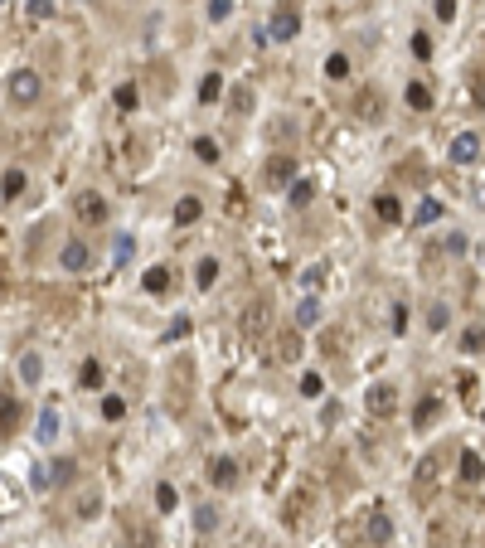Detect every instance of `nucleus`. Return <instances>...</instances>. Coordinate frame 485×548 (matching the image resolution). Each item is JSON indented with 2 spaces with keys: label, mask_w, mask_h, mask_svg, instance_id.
<instances>
[{
  "label": "nucleus",
  "mask_w": 485,
  "mask_h": 548,
  "mask_svg": "<svg viewBox=\"0 0 485 548\" xmlns=\"http://www.w3.org/2000/svg\"><path fill=\"white\" fill-rule=\"evenodd\" d=\"M25 170H20V165H10V170H5V180H0V194H5V204H15V199H20V194H25Z\"/></svg>",
  "instance_id": "nucleus-12"
},
{
  "label": "nucleus",
  "mask_w": 485,
  "mask_h": 548,
  "mask_svg": "<svg viewBox=\"0 0 485 548\" xmlns=\"http://www.w3.org/2000/svg\"><path fill=\"white\" fill-rule=\"evenodd\" d=\"M87 262H92V252H87L82 238H68V243L58 247V267H63V272H82Z\"/></svg>",
  "instance_id": "nucleus-7"
},
{
  "label": "nucleus",
  "mask_w": 485,
  "mask_h": 548,
  "mask_svg": "<svg viewBox=\"0 0 485 548\" xmlns=\"http://www.w3.org/2000/svg\"><path fill=\"white\" fill-rule=\"evenodd\" d=\"M218 272H223V267H218V257H204V262L194 267V286H199V291H209V286L218 281Z\"/></svg>",
  "instance_id": "nucleus-13"
},
{
  "label": "nucleus",
  "mask_w": 485,
  "mask_h": 548,
  "mask_svg": "<svg viewBox=\"0 0 485 548\" xmlns=\"http://www.w3.org/2000/svg\"><path fill=\"white\" fill-rule=\"evenodd\" d=\"M292 175H297V161H292V156H272V165H267L272 185H287V190H292V185H297Z\"/></svg>",
  "instance_id": "nucleus-11"
},
{
  "label": "nucleus",
  "mask_w": 485,
  "mask_h": 548,
  "mask_svg": "<svg viewBox=\"0 0 485 548\" xmlns=\"http://www.w3.org/2000/svg\"><path fill=\"white\" fill-rule=\"evenodd\" d=\"M335 417H340V403H325V408H321V422H325V427H330Z\"/></svg>",
  "instance_id": "nucleus-46"
},
{
  "label": "nucleus",
  "mask_w": 485,
  "mask_h": 548,
  "mask_svg": "<svg viewBox=\"0 0 485 548\" xmlns=\"http://www.w3.org/2000/svg\"><path fill=\"white\" fill-rule=\"evenodd\" d=\"M437 219H442V204H437V199H422V204H417V214H412L417 228H427V223H437Z\"/></svg>",
  "instance_id": "nucleus-24"
},
{
  "label": "nucleus",
  "mask_w": 485,
  "mask_h": 548,
  "mask_svg": "<svg viewBox=\"0 0 485 548\" xmlns=\"http://www.w3.org/2000/svg\"><path fill=\"white\" fill-rule=\"evenodd\" d=\"M461 350H466V355H481V350H485V326L466 330V335H461Z\"/></svg>",
  "instance_id": "nucleus-27"
},
{
  "label": "nucleus",
  "mask_w": 485,
  "mask_h": 548,
  "mask_svg": "<svg viewBox=\"0 0 485 548\" xmlns=\"http://www.w3.org/2000/svg\"><path fill=\"white\" fill-rule=\"evenodd\" d=\"M58 432H63V417H58V408L49 403V408L39 412V427H34V437L44 441V446H54V441H58Z\"/></svg>",
  "instance_id": "nucleus-9"
},
{
  "label": "nucleus",
  "mask_w": 485,
  "mask_h": 548,
  "mask_svg": "<svg viewBox=\"0 0 485 548\" xmlns=\"http://www.w3.org/2000/svg\"><path fill=\"white\" fill-rule=\"evenodd\" d=\"M73 461H68V456H63V461H54V466H49V476H54V485H68V480H73Z\"/></svg>",
  "instance_id": "nucleus-34"
},
{
  "label": "nucleus",
  "mask_w": 485,
  "mask_h": 548,
  "mask_svg": "<svg viewBox=\"0 0 485 548\" xmlns=\"http://www.w3.org/2000/svg\"><path fill=\"white\" fill-rule=\"evenodd\" d=\"M374 209H378V219H383V223H398V219H403V204H398V194H378Z\"/></svg>",
  "instance_id": "nucleus-17"
},
{
  "label": "nucleus",
  "mask_w": 485,
  "mask_h": 548,
  "mask_svg": "<svg viewBox=\"0 0 485 548\" xmlns=\"http://www.w3.org/2000/svg\"><path fill=\"white\" fill-rule=\"evenodd\" d=\"M325 78H335V82L350 78V58H345V54H330V58H325Z\"/></svg>",
  "instance_id": "nucleus-30"
},
{
  "label": "nucleus",
  "mask_w": 485,
  "mask_h": 548,
  "mask_svg": "<svg viewBox=\"0 0 485 548\" xmlns=\"http://www.w3.org/2000/svg\"><path fill=\"white\" fill-rule=\"evenodd\" d=\"M287 199H292V209H306V204L316 199V180H297V185L287 190Z\"/></svg>",
  "instance_id": "nucleus-19"
},
{
  "label": "nucleus",
  "mask_w": 485,
  "mask_h": 548,
  "mask_svg": "<svg viewBox=\"0 0 485 548\" xmlns=\"http://www.w3.org/2000/svg\"><path fill=\"white\" fill-rule=\"evenodd\" d=\"M194 156H199L204 165H214L218 156H223V151H218V141H209V136H194Z\"/></svg>",
  "instance_id": "nucleus-28"
},
{
  "label": "nucleus",
  "mask_w": 485,
  "mask_h": 548,
  "mask_svg": "<svg viewBox=\"0 0 485 548\" xmlns=\"http://www.w3.org/2000/svg\"><path fill=\"white\" fill-rule=\"evenodd\" d=\"M204 476H209V485H218V490H233V485H238V461H233V456H214V461L204 466Z\"/></svg>",
  "instance_id": "nucleus-6"
},
{
  "label": "nucleus",
  "mask_w": 485,
  "mask_h": 548,
  "mask_svg": "<svg viewBox=\"0 0 485 548\" xmlns=\"http://www.w3.org/2000/svg\"><path fill=\"white\" fill-rule=\"evenodd\" d=\"M194 529H199V534L218 529V510H214V505H199V515H194Z\"/></svg>",
  "instance_id": "nucleus-32"
},
{
  "label": "nucleus",
  "mask_w": 485,
  "mask_h": 548,
  "mask_svg": "<svg viewBox=\"0 0 485 548\" xmlns=\"http://www.w3.org/2000/svg\"><path fill=\"white\" fill-rule=\"evenodd\" d=\"M122 412H127V403H122V398H102V417H107V422H117Z\"/></svg>",
  "instance_id": "nucleus-40"
},
{
  "label": "nucleus",
  "mask_w": 485,
  "mask_h": 548,
  "mask_svg": "<svg viewBox=\"0 0 485 548\" xmlns=\"http://www.w3.org/2000/svg\"><path fill=\"white\" fill-rule=\"evenodd\" d=\"M185 335H189V321H175V326L165 330V340H185Z\"/></svg>",
  "instance_id": "nucleus-44"
},
{
  "label": "nucleus",
  "mask_w": 485,
  "mask_h": 548,
  "mask_svg": "<svg viewBox=\"0 0 485 548\" xmlns=\"http://www.w3.org/2000/svg\"><path fill=\"white\" fill-rule=\"evenodd\" d=\"M199 214H204V204H199V199H180V204H175V228L199 223Z\"/></svg>",
  "instance_id": "nucleus-14"
},
{
  "label": "nucleus",
  "mask_w": 485,
  "mask_h": 548,
  "mask_svg": "<svg viewBox=\"0 0 485 548\" xmlns=\"http://www.w3.org/2000/svg\"><path fill=\"white\" fill-rule=\"evenodd\" d=\"M204 15H209L214 25H223V20L233 15V0H204Z\"/></svg>",
  "instance_id": "nucleus-31"
},
{
  "label": "nucleus",
  "mask_w": 485,
  "mask_h": 548,
  "mask_svg": "<svg viewBox=\"0 0 485 548\" xmlns=\"http://www.w3.org/2000/svg\"><path fill=\"white\" fill-rule=\"evenodd\" d=\"M112 102L122 112H132L136 102H141V92H136V82H117V92H112Z\"/></svg>",
  "instance_id": "nucleus-21"
},
{
  "label": "nucleus",
  "mask_w": 485,
  "mask_h": 548,
  "mask_svg": "<svg viewBox=\"0 0 485 548\" xmlns=\"http://www.w3.org/2000/svg\"><path fill=\"white\" fill-rule=\"evenodd\" d=\"M73 214H78L82 223H102L107 219V199H102L97 190H82L78 199H73Z\"/></svg>",
  "instance_id": "nucleus-5"
},
{
  "label": "nucleus",
  "mask_w": 485,
  "mask_h": 548,
  "mask_svg": "<svg viewBox=\"0 0 485 548\" xmlns=\"http://www.w3.org/2000/svg\"><path fill=\"white\" fill-rule=\"evenodd\" d=\"M321 393H325L321 374H301V398H321Z\"/></svg>",
  "instance_id": "nucleus-33"
},
{
  "label": "nucleus",
  "mask_w": 485,
  "mask_h": 548,
  "mask_svg": "<svg viewBox=\"0 0 485 548\" xmlns=\"http://www.w3.org/2000/svg\"><path fill=\"white\" fill-rule=\"evenodd\" d=\"M39 92H44V82H39L34 68H15V73L5 78V97H10L15 107H34V102H39Z\"/></svg>",
  "instance_id": "nucleus-1"
},
{
  "label": "nucleus",
  "mask_w": 485,
  "mask_h": 548,
  "mask_svg": "<svg viewBox=\"0 0 485 548\" xmlns=\"http://www.w3.org/2000/svg\"><path fill=\"white\" fill-rule=\"evenodd\" d=\"M447 161H452V165H476V161H481V136H476V131H457V136H452V151H447Z\"/></svg>",
  "instance_id": "nucleus-4"
},
{
  "label": "nucleus",
  "mask_w": 485,
  "mask_h": 548,
  "mask_svg": "<svg viewBox=\"0 0 485 548\" xmlns=\"http://www.w3.org/2000/svg\"><path fill=\"white\" fill-rule=\"evenodd\" d=\"M267 34H272V44H292V39L301 34V10L292 5V0L272 10V20H267Z\"/></svg>",
  "instance_id": "nucleus-2"
},
{
  "label": "nucleus",
  "mask_w": 485,
  "mask_h": 548,
  "mask_svg": "<svg viewBox=\"0 0 485 548\" xmlns=\"http://www.w3.org/2000/svg\"><path fill=\"white\" fill-rule=\"evenodd\" d=\"M437 408H442V398H437V393L417 398V408H412V427H427L432 417H437Z\"/></svg>",
  "instance_id": "nucleus-15"
},
{
  "label": "nucleus",
  "mask_w": 485,
  "mask_h": 548,
  "mask_svg": "<svg viewBox=\"0 0 485 548\" xmlns=\"http://www.w3.org/2000/svg\"><path fill=\"white\" fill-rule=\"evenodd\" d=\"M442 247H447L452 257H461V252H466V233H447V238H442Z\"/></svg>",
  "instance_id": "nucleus-39"
},
{
  "label": "nucleus",
  "mask_w": 485,
  "mask_h": 548,
  "mask_svg": "<svg viewBox=\"0 0 485 548\" xmlns=\"http://www.w3.org/2000/svg\"><path fill=\"white\" fill-rule=\"evenodd\" d=\"M321 281H325V272H321V267H306V276H301V286H306V291H316Z\"/></svg>",
  "instance_id": "nucleus-42"
},
{
  "label": "nucleus",
  "mask_w": 485,
  "mask_h": 548,
  "mask_svg": "<svg viewBox=\"0 0 485 548\" xmlns=\"http://www.w3.org/2000/svg\"><path fill=\"white\" fill-rule=\"evenodd\" d=\"M97 510H102V500H97V495H87V500H82V510H78V515H82V520H92Z\"/></svg>",
  "instance_id": "nucleus-43"
},
{
  "label": "nucleus",
  "mask_w": 485,
  "mask_h": 548,
  "mask_svg": "<svg viewBox=\"0 0 485 548\" xmlns=\"http://www.w3.org/2000/svg\"><path fill=\"white\" fill-rule=\"evenodd\" d=\"M407 107H412V112H427L432 107V87H427V82H407Z\"/></svg>",
  "instance_id": "nucleus-20"
},
{
  "label": "nucleus",
  "mask_w": 485,
  "mask_h": 548,
  "mask_svg": "<svg viewBox=\"0 0 485 548\" xmlns=\"http://www.w3.org/2000/svg\"><path fill=\"white\" fill-rule=\"evenodd\" d=\"M412 58H432V34H422V29L412 34Z\"/></svg>",
  "instance_id": "nucleus-36"
},
{
  "label": "nucleus",
  "mask_w": 485,
  "mask_h": 548,
  "mask_svg": "<svg viewBox=\"0 0 485 548\" xmlns=\"http://www.w3.org/2000/svg\"><path fill=\"white\" fill-rule=\"evenodd\" d=\"M432 10H437V20H447V25L457 20V0H432Z\"/></svg>",
  "instance_id": "nucleus-37"
},
{
  "label": "nucleus",
  "mask_w": 485,
  "mask_h": 548,
  "mask_svg": "<svg viewBox=\"0 0 485 548\" xmlns=\"http://www.w3.org/2000/svg\"><path fill=\"white\" fill-rule=\"evenodd\" d=\"M485 466H481V456L476 451H461V480H481Z\"/></svg>",
  "instance_id": "nucleus-26"
},
{
  "label": "nucleus",
  "mask_w": 485,
  "mask_h": 548,
  "mask_svg": "<svg viewBox=\"0 0 485 548\" xmlns=\"http://www.w3.org/2000/svg\"><path fill=\"white\" fill-rule=\"evenodd\" d=\"M218 97H223V78H218V73H209V78L199 82V102H218Z\"/></svg>",
  "instance_id": "nucleus-29"
},
{
  "label": "nucleus",
  "mask_w": 485,
  "mask_h": 548,
  "mask_svg": "<svg viewBox=\"0 0 485 548\" xmlns=\"http://www.w3.org/2000/svg\"><path fill=\"white\" fill-rule=\"evenodd\" d=\"M156 510H161V515H175V510H180V490H175L170 480L156 485Z\"/></svg>",
  "instance_id": "nucleus-16"
},
{
  "label": "nucleus",
  "mask_w": 485,
  "mask_h": 548,
  "mask_svg": "<svg viewBox=\"0 0 485 548\" xmlns=\"http://www.w3.org/2000/svg\"><path fill=\"white\" fill-rule=\"evenodd\" d=\"M297 355H301V335H297V330H292V335L282 340V359H297Z\"/></svg>",
  "instance_id": "nucleus-41"
},
{
  "label": "nucleus",
  "mask_w": 485,
  "mask_h": 548,
  "mask_svg": "<svg viewBox=\"0 0 485 548\" xmlns=\"http://www.w3.org/2000/svg\"><path fill=\"white\" fill-rule=\"evenodd\" d=\"M321 316H325L321 301L306 296V301H297V311H292V326H297V330H316V326H321Z\"/></svg>",
  "instance_id": "nucleus-10"
},
{
  "label": "nucleus",
  "mask_w": 485,
  "mask_h": 548,
  "mask_svg": "<svg viewBox=\"0 0 485 548\" xmlns=\"http://www.w3.org/2000/svg\"><path fill=\"white\" fill-rule=\"evenodd\" d=\"M447 321H452V306H447V301H432L427 306V330H447Z\"/></svg>",
  "instance_id": "nucleus-25"
},
{
  "label": "nucleus",
  "mask_w": 485,
  "mask_h": 548,
  "mask_svg": "<svg viewBox=\"0 0 485 548\" xmlns=\"http://www.w3.org/2000/svg\"><path fill=\"white\" fill-rule=\"evenodd\" d=\"M20 379H25V384H39V379H44V359L25 355V359H20Z\"/></svg>",
  "instance_id": "nucleus-23"
},
{
  "label": "nucleus",
  "mask_w": 485,
  "mask_h": 548,
  "mask_svg": "<svg viewBox=\"0 0 485 548\" xmlns=\"http://www.w3.org/2000/svg\"><path fill=\"white\" fill-rule=\"evenodd\" d=\"M78 384H82V388H102V364H97V359H82Z\"/></svg>",
  "instance_id": "nucleus-22"
},
{
  "label": "nucleus",
  "mask_w": 485,
  "mask_h": 548,
  "mask_svg": "<svg viewBox=\"0 0 485 548\" xmlns=\"http://www.w3.org/2000/svg\"><path fill=\"white\" fill-rule=\"evenodd\" d=\"M364 408H369V417H393V412H398V388L393 384H369Z\"/></svg>",
  "instance_id": "nucleus-3"
},
{
  "label": "nucleus",
  "mask_w": 485,
  "mask_h": 548,
  "mask_svg": "<svg viewBox=\"0 0 485 548\" xmlns=\"http://www.w3.org/2000/svg\"><path fill=\"white\" fill-rule=\"evenodd\" d=\"M127 257H132V238L122 233V238H117V262H127Z\"/></svg>",
  "instance_id": "nucleus-45"
},
{
  "label": "nucleus",
  "mask_w": 485,
  "mask_h": 548,
  "mask_svg": "<svg viewBox=\"0 0 485 548\" xmlns=\"http://www.w3.org/2000/svg\"><path fill=\"white\" fill-rule=\"evenodd\" d=\"M364 534H369V544H374V548H388V544H393V520H388L383 510H369Z\"/></svg>",
  "instance_id": "nucleus-8"
},
{
  "label": "nucleus",
  "mask_w": 485,
  "mask_h": 548,
  "mask_svg": "<svg viewBox=\"0 0 485 548\" xmlns=\"http://www.w3.org/2000/svg\"><path fill=\"white\" fill-rule=\"evenodd\" d=\"M141 286H146L151 296H161L165 286H170V267H146V276H141Z\"/></svg>",
  "instance_id": "nucleus-18"
},
{
  "label": "nucleus",
  "mask_w": 485,
  "mask_h": 548,
  "mask_svg": "<svg viewBox=\"0 0 485 548\" xmlns=\"http://www.w3.org/2000/svg\"><path fill=\"white\" fill-rule=\"evenodd\" d=\"M54 0H29V15H34V20H54Z\"/></svg>",
  "instance_id": "nucleus-35"
},
{
  "label": "nucleus",
  "mask_w": 485,
  "mask_h": 548,
  "mask_svg": "<svg viewBox=\"0 0 485 548\" xmlns=\"http://www.w3.org/2000/svg\"><path fill=\"white\" fill-rule=\"evenodd\" d=\"M476 102H485V78H481V82H476Z\"/></svg>",
  "instance_id": "nucleus-47"
},
{
  "label": "nucleus",
  "mask_w": 485,
  "mask_h": 548,
  "mask_svg": "<svg viewBox=\"0 0 485 548\" xmlns=\"http://www.w3.org/2000/svg\"><path fill=\"white\" fill-rule=\"evenodd\" d=\"M388 316H393V321H388V330H393V335H403V330H407V306H393Z\"/></svg>",
  "instance_id": "nucleus-38"
}]
</instances>
